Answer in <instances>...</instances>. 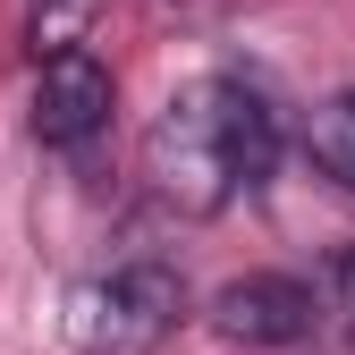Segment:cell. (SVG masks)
I'll use <instances>...</instances> for the list:
<instances>
[{
  "label": "cell",
  "instance_id": "6da1fadb",
  "mask_svg": "<svg viewBox=\"0 0 355 355\" xmlns=\"http://www.w3.org/2000/svg\"><path fill=\"white\" fill-rule=\"evenodd\" d=\"M271 169H279V110L254 76H229V68L178 85L153 119V136H144L153 195L187 220H220Z\"/></svg>",
  "mask_w": 355,
  "mask_h": 355
},
{
  "label": "cell",
  "instance_id": "7a4b0ae2",
  "mask_svg": "<svg viewBox=\"0 0 355 355\" xmlns=\"http://www.w3.org/2000/svg\"><path fill=\"white\" fill-rule=\"evenodd\" d=\"M178 322H187V279H178L169 262H153V254L119 262V271L85 279L68 296V338H76V355H153Z\"/></svg>",
  "mask_w": 355,
  "mask_h": 355
},
{
  "label": "cell",
  "instance_id": "3957f363",
  "mask_svg": "<svg viewBox=\"0 0 355 355\" xmlns=\"http://www.w3.org/2000/svg\"><path fill=\"white\" fill-rule=\"evenodd\" d=\"M322 322V296L313 279H296V271H245L211 296V330L229 338V347H254V355H279V347H304Z\"/></svg>",
  "mask_w": 355,
  "mask_h": 355
},
{
  "label": "cell",
  "instance_id": "277c9868",
  "mask_svg": "<svg viewBox=\"0 0 355 355\" xmlns=\"http://www.w3.org/2000/svg\"><path fill=\"white\" fill-rule=\"evenodd\" d=\"M110 102H119L110 68L94 51H76V42H60L34 76V144L42 153H94L110 127Z\"/></svg>",
  "mask_w": 355,
  "mask_h": 355
},
{
  "label": "cell",
  "instance_id": "5b68a950",
  "mask_svg": "<svg viewBox=\"0 0 355 355\" xmlns=\"http://www.w3.org/2000/svg\"><path fill=\"white\" fill-rule=\"evenodd\" d=\"M304 161H313L330 187H347V195H355V94L313 102V119H304Z\"/></svg>",
  "mask_w": 355,
  "mask_h": 355
},
{
  "label": "cell",
  "instance_id": "8992f818",
  "mask_svg": "<svg viewBox=\"0 0 355 355\" xmlns=\"http://www.w3.org/2000/svg\"><path fill=\"white\" fill-rule=\"evenodd\" d=\"M338 313H347V338H355V245L338 254Z\"/></svg>",
  "mask_w": 355,
  "mask_h": 355
}]
</instances>
